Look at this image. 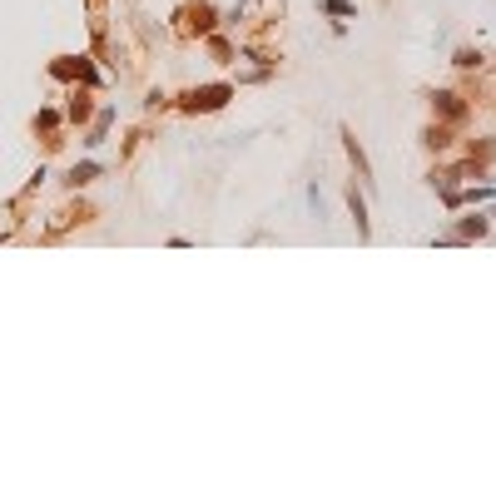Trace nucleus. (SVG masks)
Segmentation results:
<instances>
[{
    "label": "nucleus",
    "instance_id": "nucleus-1",
    "mask_svg": "<svg viewBox=\"0 0 496 496\" xmlns=\"http://www.w3.org/2000/svg\"><path fill=\"white\" fill-rule=\"evenodd\" d=\"M229 99V85H209V90H194L189 95V110H219Z\"/></svg>",
    "mask_w": 496,
    "mask_h": 496
},
{
    "label": "nucleus",
    "instance_id": "nucleus-2",
    "mask_svg": "<svg viewBox=\"0 0 496 496\" xmlns=\"http://www.w3.org/2000/svg\"><path fill=\"white\" fill-rule=\"evenodd\" d=\"M347 209H353V219H358V234H367V209H362L358 194H347Z\"/></svg>",
    "mask_w": 496,
    "mask_h": 496
},
{
    "label": "nucleus",
    "instance_id": "nucleus-3",
    "mask_svg": "<svg viewBox=\"0 0 496 496\" xmlns=\"http://www.w3.org/2000/svg\"><path fill=\"white\" fill-rule=\"evenodd\" d=\"M99 169H95V164H75V169H70V184H85V179H95Z\"/></svg>",
    "mask_w": 496,
    "mask_h": 496
}]
</instances>
